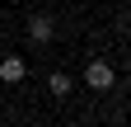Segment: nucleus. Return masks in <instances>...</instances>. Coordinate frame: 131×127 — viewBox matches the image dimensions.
Returning <instances> with one entry per match:
<instances>
[{"instance_id": "1", "label": "nucleus", "mask_w": 131, "mask_h": 127, "mask_svg": "<svg viewBox=\"0 0 131 127\" xmlns=\"http://www.w3.org/2000/svg\"><path fill=\"white\" fill-rule=\"evenodd\" d=\"M84 85L89 89H112V85H117V71H112L108 61H89V66H84Z\"/></svg>"}, {"instance_id": "2", "label": "nucleus", "mask_w": 131, "mask_h": 127, "mask_svg": "<svg viewBox=\"0 0 131 127\" xmlns=\"http://www.w3.org/2000/svg\"><path fill=\"white\" fill-rule=\"evenodd\" d=\"M52 33H56V24L47 19V14H33V19H28V42L47 47V42H52Z\"/></svg>"}, {"instance_id": "3", "label": "nucleus", "mask_w": 131, "mask_h": 127, "mask_svg": "<svg viewBox=\"0 0 131 127\" xmlns=\"http://www.w3.org/2000/svg\"><path fill=\"white\" fill-rule=\"evenodd\" d=\"M24 75H28L24 57H0V80H5V85H19Z\"/></svg>"}, {"instance_id": "4", "label": "nucleus", "mask_w": 131, "mask_h": 127, "mask_svg": "<svg viewBox=\"0 0 131 127\" xmlns=\"http://www.w3.org/2000/svg\"><path fill=\"white\" fill-rule=\"evenodd\" d=\"M47 89H52L56 99H66V94L75 89V80H70V75H66V71H52V75H47Z\"/></svg>"}]
</instances>
